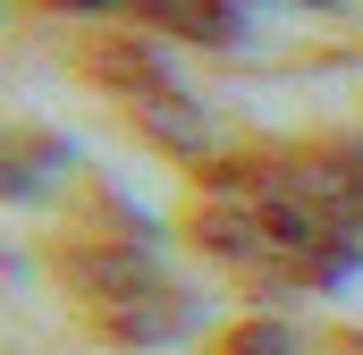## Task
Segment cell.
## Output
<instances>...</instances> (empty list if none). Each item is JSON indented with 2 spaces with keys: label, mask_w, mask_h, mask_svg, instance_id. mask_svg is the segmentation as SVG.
<instances>
[]
</instances>
